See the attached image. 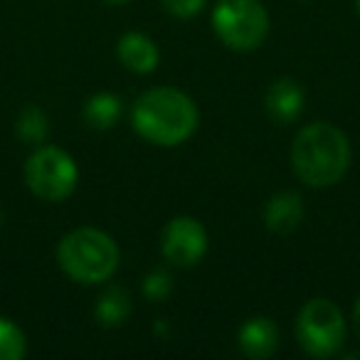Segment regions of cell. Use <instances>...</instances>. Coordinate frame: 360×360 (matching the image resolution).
<instances>
[{"label": "cell", "mask_w": 360, "mask_h": 360, "mask_svg": "<svg viewBox=\"0 0 360 360\" xmlns=\"http://www.w3.org/2000/svg\"><path fill=\"white\" fill-rule=\"evenodd\" d=\"M198 106L186 91L175 86H155L134 101L131 126L143 141L163 148L186 143L198 131Z\"/></svg>", "instance_id": "6da1fadb"}, {"label": "cell", "mask_w": 360, "mask_h": 360, "mask_svg": "<svg viewBox=\"0 0 360 360\" xmlns=\"http://www.w3.org/2000/svg\"><path fill=\"white\" fill-rule=\"evenodd\" d=\"M350 141L338 126L316 121L296 134L291 146V168L309 188H330L350 168Z\"/></svg>", "instance_id": "7a4b0ae2"}, {"label": "cell", "mask_w": 360, "mask_h": 360, "mask_svg": "<svg viewBox=\"0 0 360 360\" xmlns=\"http://www.w3.org/2000/svg\"><path fill=\"white\" fill-rule=\"evenodd\" d=\"M119 245L99 227H77L57 245V264L77 284H101L116 274Z\"/></svg>", "instance_id": "3957f363"}, {"label": "cell", "mask_w": 360, "mask_h": 360, "mask_svg": "<svg viewBox=\"0 0 360 360\" xmlns=\"http://www.w3.org/2000/svg\"><path fill=\"white\" fill-rule=\"evenodd\" d=\"M212 30L225 47L252 52L269 35V13L262 0H217L212 8Z\"/></svg>", "instance_id": "277c9868"}, {"label": "cell", "mask_w": 360, "mask_h": 360, "mask_svg": "<svg viewBox=\"0 0 360 360\" xmlns=\"http://www.w3.org/2000/svg\"><path fill=\"white\" fill-rule=\"evenodd\" d=\"M79 168L67 150L57 146H37L25 160V186L40 200L62 202L77 191Z\"/></svg>", "instance_id": "5b68a950"}, {"label": "cell", "mask_w": 360, "mask_h": 360, "mask_svg": "<svg viewBox=\"0 0 360 360\" xmlns=\"http://www.w3.org/2000/svg\"><path fill=\"white\" fill-rule=\"evenodd\" d=\"M345 319L343 311L330 299H309L296 316V338L311 358H330L345 343Z\"/></svg>", "instance_id": "8992f818"}, {"label": "cell", "mask_w": 360, "mask_h": 360, "mask_svg": "<svg viewBox=\"0 0 360 360\" xmlns=\"http://www.w3.org/2000/svg\"><path fill=\"white\" fill-rule=\"evenodd\" d=\"M160 252L165 262L180 269H191L207 252V230L191 215H178L160 232Z\"/></svg>", "instance_id": "52a82bcc"}, {"label": "cell", "mask_w": 360, "mask_h": 360, "mask_svg": "<svg viewBox=\"0 0 360 360\" xmlns=\"http://www.w3.org/2000/svg\"><path fill=\"white\" fill-rule=\"evenodd\" d=\"M304 101H306L304 89L291 77H279L276 82H271L264 94L266 114H269L271 121H276L281 126L294 124L299 119L301 111H304Z\"/></svg>", "instance_id": "ba28073f"}, {"label": "cell", "mask_w": 360, "mask_h": 360, "mask_svg": "<svg viewBox=\"0 0 360 360\" xmlns=\"http://www.w3.org/2000/svg\"><path fill=\"white\" fill-rule=\"evenodd\" d=\"M237 343L240 350L252 360H264L271 358L279 348V326L266 316H255L242 323L240 333H237Z\"/></svg>", "instance_id": "9c48e42d"}, {"label": "cell", "mask_w": 360, "mask_h": 360, "mask_svg": "<svg viewBox=\"0 0 360 360\" xmlns=\"http://www.w3.org/2000/svg\"><path fill=\"white\" fill-rule=\"evenodd\" d=\"M116 55L121 65L134 75H150L158 67L160 52L158 45L143 32H126L116 42Z\"/></svg>", "instance_id": "30bf717a"}, {"label": "cell", "mask_w": 360, "mask_h": 360, "mask_svg": "<svg viewBox=\"0 0 360 360\" xmlns=\"http://www.w3.org/2000/svg\"><path fill=\"white\" fill-rule=\"evenodd\" d=\"M304 222V200L299 193L281 191L269 198L264 207V225L274 235H291Z\"/></svg>", "instance_id": "8fae6325"}, {"label": "cell", "mask_w": 360, "mask_h": 360, "mask_svg": "<svg viewBox=\"0 0 360 360\" xmlns=\"http://www.w3.org/2000/svg\"><path fill=\"white\" fill-rule=\"evenodd\" d=\"M131 311H134V304H131L129 291L121 289V286H106L96 299L94 319L104 328H119L129 321Z\"/></svg>", "instance_id": "7c38bea8"}, {"label": "cell", "mask_w": 360, "mask_h": 360, "mask_svg": "<svg viewBox=\"0 0 360 360\" xmlns=\"http://www.w3.org/2000/svg\"><path fill=\"white\" fill-rule=\"evenodd\" d=\"M82 116H84L89 129L109 131V129H114L121 116V99L116 94H111V91H99V94L86 99Z\"/></svg>", "instance_id": "4fadbf2b"}, {"label": "cell", "mask_w": 360, "mask_h": 360, "mask_svg": "<svg viewBox=\"0 0 360 360\" xmlns=\"http://www.w3.org/2000/svg\"><path fill=\"white\" fill-rule=\"evenodd\" d=\"M15 134L20 141L30 146H42L47 141V134H50V124H47V114L40 109V106L30 104L20 111L15 124Z\"/></svg>", "instance_id": "5bb4252c"}, {"label": "cell", "mask_w": 360, "mask_h": 360, "mask_svg": "<svg viewBox=\"0 0 360 360\" xmlns=\"http://www.w3.org/2000/svg\"><path fill=\"white\" fill-rule=\"evenodd\" d=\"M27 353L25 330L15 321L0 316V360H20Z\"/></svg>", "instance_id": "9a60e30c"}, {"label": "cell", "mask_w": 360, "mask_h": 360, "mask_svg": "<svg viewBox=\"0 0 360 360\" xmlns=\"http://www.w3.org/2000/svg\"><path fill=\"white\" fill-rule=\"evenodd\" d=\"M170 291H173V279H170L168 271L155 269V271H150V274L146 276L143 296L148 301H153V304H158V301H165L170 296Z\"/></svg>", "instance_id": "2e32d148"}, {"label": "cell", "mask_w": 360, "mask_h": 360, "mask_svg": "<svg viewBox=\"0 0 360 360\" xmlns=\"http://www.w3.org/2000/svg\"><path fill=\"white\" fill-rule=\"evenodd\" d=\"M160 6L168 15L178 18V20H191L202 13L205 0H160Z\"/></svg>", "instance_id": "e0dca14e"}, {"label": "cell", "mask_w": 360, "mask_h": 360, "mask_svg": "<svg viewBox=\"0 0 360 360\" xmlns=\"http://www.w3.org/2000/svg\"><path fill=\"white\" fill-rule=\"evenodd\" d=\"M353 330H355V335L360 338V296H358V301H355V306H353Z\"/></svg>", "instance_id": "ac0fdd59"}, {"label": "cell", "mask_w": 360, "mask_h": 360, "mask_svg": "<svg viewBox=\"0 0 360 360\" xmlns=\"http://www.w3.org/2000/svg\"><path fill=\"white\" fill-rule=\"evenodd\" d=\"M101 3H106V6H124L129 0H101Z\"/></svg>", "instance_id": "d6986e66"}, {"label": "cell", "mask_w": 360, "mask_h": 360, "mask_svg": "<svg viewBox=\"0 0 360 360\" xmlns=\"http://www.w3.org/2000/svg\"><path fill=\"white\" fill-rule=\"evenodd\" d=\"M355 13L360 15V0H355Z\"/></svg>", "instance_id": "ffe728a7"}, {"label": "cell", "mask_w": 360, "mask_h": 360, "mask_svg": "<svg viewBox=\"0 0 360 360\" xmlns=\"http://www.w3.org/2000/svg\"><path fill=\"white\" fill-rule=\"evenodd\" d=\"M0 225H3V210H0Z\"/></svg>", "instance_id": "44dd1931"}]
</instances>
